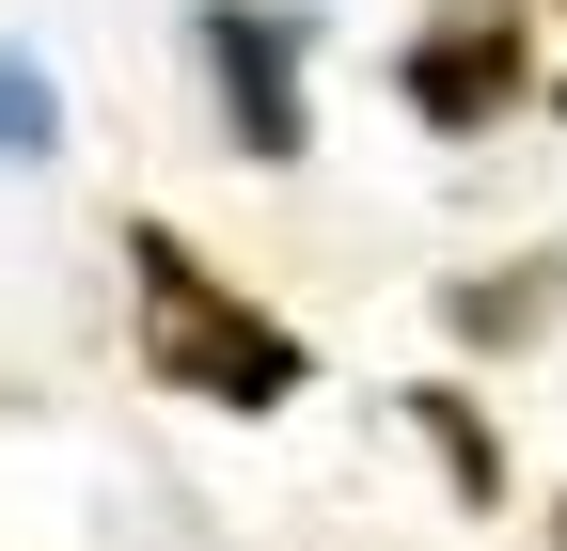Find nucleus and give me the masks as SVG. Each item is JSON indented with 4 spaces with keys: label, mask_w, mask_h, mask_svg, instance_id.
<instances>
[{
    "label": "nucleus",
    "mask_w": 567,
    "mask_h": 551,
    "mask_svg": "<svg viewBox=\"0 0 567 551\" xmlns=\"http://www.w3.org/2000/svg\"><path fill=\"white\" fill-rule=\"evenodd\" d=\"M126 268H142V363H158L174 394H205V409H284V394H300V331L252 315V300H237L189 237L142 221V237H126Z\"/></svg>",
    "instance_id": "nucleus-1"
},
{
    "label": "nucleus",
    "mask_w": 567,
    "mask_h": 551,
    "mask_svg": "<svg viewBox=\"0 0 567 551\" xmlns=\"http://www.w3.org/2000/svg\"><path fill=\"white\" fill-rule=\"evenodd\" d=\"M205 80H221L237 158H300V17H268V0H205Z\"/></svg>",
    "instance_id": "nucleus-2"
},
{
    "label": "nucleus",
    "mask_w": 567,
    "mask_h": 551,
    "mask_svg": "<svg viewBox=\"0 0 567 551\" xmlns=\"http://www.w3.org/2000/svg\"><path fill=\"white\" fill-rule=\"evenodd\" d=\"M394 95L425 111V126H488L520 95V17L505 0H457L442 32H410V63H394Z\"/></svg>",
    "instance_id": "nucleus-3"
},
{
    "label": "nucleus",
    "mask_w": 567,
    "mask_h": 551,
    "mask_svg": "<svg viewBox=\"0 0 567 551\" xmlns=\"http://www.w3.org/2000/svg\"><path fill=\"white\" fill-rule=\"evenodd\" d=\"M48 126H63V95L32 80L17 48H0V158H48Z\"/></svg>",
    "instance_id": "nucleus-4"
},
{
    "label": "nucleus",
    "mask_w": 567,
    "mask_h": 551,
    "mask_svg": "<svg viewBox=\"0 0 567 551\" xmlns=\"http://www.w3.org/2000/svg\"><path fill=\"white\" fill-rule=\"evenodd\" d=\"M410 409H425V441H442V457H457V489H505V457H488V426H473V409H457V394H410Z\"/></svg>",
    "instance_id": "nucleus-5"
}]
</instances>
